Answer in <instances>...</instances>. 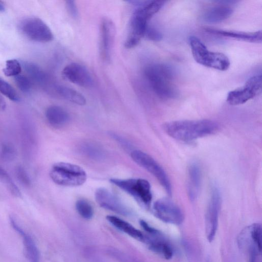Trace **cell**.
Masks as SVG:
<instances>
[{"instance_id":"cell-5","label":"cell","mask_w":262,"mask_h":262,"mask_svg":"<svg viewBox=\"0 0 262 262\" xmlns=\"http://www.w3.org/2000/svg\"><path fill=\"white\" fill-rule=\"evenodd\" d=\"M50 177L56 184L65 186H78L86 180L87 175L80 166L67 162L54 164L50 171Z\"/></svg>"},{"instance_id":"cell-39","label":"cell","mask_w":262,"mask_h":262,"mask_svg":"<svg viewBox=\"0 0 262 262\" xmlns=\"http://www.w3.org/2000/svg\"><path fill=\"white\" fill-rule=\"evenodd\" d=\"M5 5H4V3L0 1V11H4L5 10Z\"/></svg>"},{"instance_id":"cell-30","label":"cell","mask_w":262,"mask_h":262,"mask_svg":"<svg viewBox=\"0 0 262 262\" xmlns=\"http://www.w3.org/2000/svg\"><path fill=\"white\" fill-rule=\"evenodd\" d=\"M107 254L120 262H141L133 256L116 248H110L107 250Z\"/></svg>"},{"instance_id":"cell-2","label":"cell","mask_w":262,"mask_h":262,"mask_svg":"<svg viewBox=\"0 0 262 262\" xmlns=\"http://www.w3.org/2000/svg\"><path fill=\"white\" fill-rule=\"evenodd\" d=\"M134 12L129 24V31L124 42L126 49L136 47L144 36L150 19L164 6L163 1H143Z\"/></svg>"},{"instance_id":"cell-29","label":"cell","mask_w":262,"mask_h":262,"mask_svg":"<svg viewBox=\"0 0 262 262\" xmlns=\"http://www.w3.org/2000/svg\"><path fill=\"white\" fill-rule=\"evenodd\" d=\"M6 76H16L21 71V67L19 62L15 59H9L6 62V66L3 70Z\"/></svg>"},{"instance_id":"cell-7","label":"cell","mask_w":262,"mask_h":262,"mask_svg":"<svg viewBox=\"0 0 262 262\" xmlns=\"http://www.w3.org/2000/svg\"><path fill=\"white\" fill-rule=\"evenodd\" d=\"M132 159L139 166L152 174L165 189L171 194V185L166 172L159 163L150 156L140 150H133L130 153Z\"/></svg>"},{"instance_id":"cell-9","label":"cell","mask_w":262,"mask_h":262,"mask_svg":"<svg viewBox=\"0 0 262 262\" xmlns=\"http://www.w3.org/2000/svg\"><path fill=\"white\" fill-rule=\"evenodd\" d=\"M261 75L252 76L243 86L228 93L227 102L231 105H238L247 102L261 93Z\"/></svg>"},{"instance_id":"cell-17","label":"cell","mask_w":262,"mask_h":262,"mask_svg":"<svg viewBox=\"0 0 262 262\" xmlns=\"http://www.w3.org/2000/svg\"><path fill=\"white\" fill-rule=\"evenodd\" d=\"M239 246L243 248L252 243L255 245L259 253L261 251V226L254 223L244 229L238 237Z\"/></svg>"},{"instance_id":"cell-6","label":"cell","mask_w":262,"mask_h":262,"mask_svg":"<svg viewBox=\"0 0 262 262\" xmlns=\"http://www.w3.org/2000/svg\"><path fill=\"white\" fill-rule=\"evenodd\" d=\"M111 183L127 192L141 206L148 208L152 200L150 185L143 179H110Z\"/></svg>"},{"instance_id":"cell-27","label":"cell","mask_w":262,"mask_h":262,"mask_svg":"<svg viewBox=\"0 0 262 262\" xmlns=\"http://www.w3.org/2000/svg\"><path fill=\"white\" fill-rule=\"evenodd\" d=\"M76 209L79 214L86 220L91 219L94 214L93 208L91 204L84 199H79L76 203Z\"/></svg>"},{"instance_id":"cell-3","label":"cell","mask_w":262,"mask_h":262,"mask_svg":"<svg viewBox=\"0 0 262 262\" xmlns=\"http://www.w3.org/2000/svg\"><path fill=\"white\" fill-rule=\"evenodd\" d=\"M144 75L155 94L163 99L176 97L178 91L174 83V72L172 68L164 63H152L144 70Z\"/></svg>"},{"instance_id":"cell-18","label":"cell","mask_w":262,"mask_h":262,"mask_svg":"<svg viewBox=\"0 0 262 262\" xmlns=\"http://www.w3.org/2000/svg\"><path fill=\"white\" fill-rule=\"evenodd\" d=\"M233 11L232 7L227 2L220 3L207 9L203 13V20L208 23H217L229 17Z\"/></svg>"},{"instance_id":"cell-12","label":"cell","mask_w":262,"mask_h":262,"mask_svg":"<svg viewBox=\"0 0 262 262\" xmlns=\"http://www.w3.org/2000/svg\"><path fill=\"white\" fill-rule=\"evenodd\" d=\"M99 51L102 58L110 61L115 41L116 28L114 22L107 17L103 18L100 24Z\"/></svg>"},{"instance_id":"cell-23","label":"cell","mask_w":262,"mask_h":262,"mask_svg":"<svg viewBox=\"0 0 262 262\" xmlns=\"http://www.w3.org/2000/svg\"><path fill=\"white\" fill-rule=\"evenodd\" d=\"M56 90L58 93L67 100L79 105H84L86 101L85 97L79 92L70 88L59 85Z\"/></svg>"},{"instance_id":"cell-14","label":"cell","mask_w":262,"mask_h":262,"mask_svg":"<svg viewBox=\"0 0 262 262\" xmlns=\"http://www.w3.org/2000/svg\"><path fill=\"white\" fill-rule=\"evenodd\" d=\"M62 76L70 82L83 88H90L93 85L92 77L84 67L77 62L67 65L62 71Z\"/></svg>"},{"instance_id":"cell-20","label":"cell","mask_w":262,"mask_h":262,"mask_svg":"<svg viewBox=\"0 0 262 262\" xmlns=\"http://www.w3.org/2000/svg\"><path fill=\"white\" fill-rule=\"evenodd\" d=\"M48 122L54 128L62 127L70 120L69 113L63 108L58 105L49 106L45 113Z\"/></svg>"},{"instance_id":"cell-36","label":"cell","mask_w":262,"mask_h":262,"mask_svg":"<svg viewBox=\"0 0 262 262\" xmlns=\"http://www.w3.org/2000/svg\"><path fill=\"white\" fill-rule=\"evenodd\" d=\"M248 262H257V256L259 253L257 248L254 244L251 243L248 245Z\"/></svg>"},{"instance_id":"cell-38","label":"cell","mask_w":262,"mask_h":262,"mask_svg":"<svg viewBox=\"0 0 262 262\" xmlns=\"http://www.w3.org/2000/svg\"><path fill=\"white\" fill-rule=\"evenodd\" d=\"M6 107V103L3 98L0 96V111H4Z\"/></svg>"},{"instance_id":"cell-10","label":"cell","mask_w":262,"mask_h":262,"mask_svg":"<svg viewBox=\"0 0 262 262\" xmlns=\"http://www.w3.org/2000/svg\"><path fill=\"white\" fill-rule=\"evenodd\" d=\"M152 209L155 215L165 223L180 225L184 221V215L181 208L169 199L157 200Z\"/></svg>"},{"instance_id":"cell-26","label":"cell","mask_w":262,"mask_h":262,"mask_svg":"<svg viewBox=\"0 0 262 262\" xmlns=\"http://www.w3.org/2000/svg\"><path fill=\"white\" fill-rule=\"evenodd\" d=\"M0 180L6 186L13 195L16 197H19L20 196L21 193L19 189L16 185L10 175L1 166Z\"/></svg>"},{"instance_id":"cell-33","label":"cell","mask_w":262,"mask_h":262,"mask_svg":"<svg viewBox=\"0 0 262 262\" xmlns=\"http://www.w3.org/2000/svg\"><path fill=\"white\" fill-rule=\"evenodd\" d=\"M1 155L3 160L11 161L15 158L16 152L12 146L6 144L3 146Z\"/></svg>"},{"instance_id":"cell-15","label":"cell","mask_w":262,"mask_h":262,"mask_svg":"<svg viewBox=\"0 0 262 262\" xmlns=\"http://www.w3.org/2000/svg\"><path fill=\"white\" fill-rule=\"evenodd\" d=\"M10 222L14 230L21 237L26 256L29 262H39V251L32 237L18 225L13 217H10Z\"/></svg>"},{"instance_id":"cell-11","label":"cell","mask_w":262,"mask_h":262,"mask_svg":"<svg viewBox=\"0 0 262 262\" xmlns=\"http://www.w3.org/2000/svg\"><path fill=\"white\" fill-rule=\"evenodd\" d=\"M221 200L220 193L216 187H214L207 207L205 215V232L209 242L213 241L218 226Z\"/></svg>"},{"instance_id":"cell-21","label":"cell","mask_w":262,"mask_h":262,"mask_svg":"<svg viewBox=\"0 0 262 262\" xmlns=\"http://www.w3.org/2000/svg\"><path fill=\"white\" fill-rule=\"evenodd\" d=\"M106 218L116 228L132 237L143 242L145 235L130 223L114 215H107Z\"/></svg>"},{"instance_id":"cell-13","label":"cell","mask_w":262,"mask_h":262,"mask_svg":"<svg viewBox=\"0 0 262 262\" xmlns=\"http://www.w3.org/2000/svg\"><path fill=\"white\" fill-rule=\"evenodd\" d=\"M95 200L98 205L103 208L123 215H129V209L108 190L99 188L96 190Z\"/></svg>"},{"instance_id":"cell-32","label":"cell","mask_w":262,"mask_h":262,"mask_svg":"<svg viewBox=\"0 0 262 262\" xmlns=\"http://www.w3.org/2000/svg\"><path fill=\"white\" fill-rule=\"evenodd\" d=\"M15 175L18 181L24 185L26 186H30L31 184L30 178L24 169L21 166H18L15 169Z\"/></svg>"},{"instance_id":"cell-22","label":"cell","mask_w":262,"mask_h":262,"mask_svg":"<svg viewBox=\"0 0 262 262\" xmlns=\"http://www.w3.org/2000/svg\"><path fill=\"white\" fill-rule=\"evenodd\" d=\"M188 193L190 199L194 201L199 192L201 184V171L199 165L192 163L188 168Z\"/></svg>"},{"instance_id":"cell-19","label":"cell","mask_w":262,"mask_h":262,"mask_svg":"<svg viewBox=\"0 0 262 262\" xmlns=\"http://www.w3.org/2000/svg\"><path fill=\"white\" fill-rule=\"evenodd\" d=\"M206 32L217 35L235 38L236 39L244 40L252 43L261 42V30L253 32H239L234 31L224 30L215 29L214 28H205Z\"/></svg>"},{"instance_id":"cell-37","label":"cell","mask_w":262,"mask_h":262,"mask_svg":"<svg viewBox=\"0 0 262 262\" xmlns=\"http://www.w3.org/2000/svg\"><path fill=\"white\" fill-rule=\"evenodd\" d=\"M140 224L142 228L150 235L157 236L162 234L159 230L150 226L144 220H140Z\"/></svg>"},{"instance_id":"cell-4","label":"cell","mask_w":262,"mask_h":262,"mask_svg":"<svg viewBox=\"0 0 262 262\" xmlns=\"http://www.w3.org/2000/svg\"><path fill=\"white\" fill-rule=\"evenodd\" d=\"M188 40L193 57L199 64L219 71H226L230 67V60L224 54L208 50L196 36H190Z\"/></svg>"},{"instance_id":"cell-34","label":"cell","mask_w":262,"mask_h":262,"mask_svg":"<svg viewBox=\"0 0 262 262\" xmlns=\"http://www.w3.org/2000/svg\"><path fill=\"white\" fill-rule=\"evenodd\" d=\"M144 37L150 40L160 41L162 38V35L157 29L148 25Z\"/></svg>"},{"instance_id":"cell-25","label":"cell","mask_w":262,"mask_h":262,"mask_svg":"<svg viewBox=\"0 0 262 262\" xmlns=\"http://www.w3.org/2000/svg\"><path fill=\"white\" fill-rule=\"evenodd\" d=\"M23 66L27 73L35 81L39 83H42L45 82L46 79V75L37 65L28 62H25Z\"/></svg>"},{"instance_id":"cell-35","label":"cell","mask_w":262,"mask_h":262,"mask_svg":"<svg viewBox=\"0 0 262 262\" xmlns=\"http://www.w3.org/2000/svg\"><path fill=\"white\" fill-rule=\"evenodd\" d=\"M66 8L70 16L74 18L77 19L79 17V11L77 6L74 1H66Z\"/></svg>"},{"instance_id":"cell-16","label":"cell","mask_w":262,"mask_h":262,"mask_svg":"<svg viewBox=\"0 0 262 262\" xmlns=\"http://www.w3.org/2000/svg\"><path fill=\"white\" fill-rule=\"evenodd\" d=\"M143 243L148 246L150 250L160 254L166 259H171L173 256L174 251L172 246L163 234L158 236L145 235Z\"/></svg>"},{"instance_id":"cell-28","label":"cell","mask_w":262,"mask_h":262,"mask_svg":"<svg viewBox=\"0 0 262 262\" xmlns=\"http://www.w3.org/2000/svg\"><path fill=\"white\" fill-rule=\"evenodd\" d=\"M0 92L12 101L17 102L20 100L19 97L15 89L1 77Z\"/></svg>"},{"instance_id":"cell-1","label":"cell","mask_w":262,"mask_h":262,"mask_svg":"<svg viewBox=\"0 0 262 262\" xmlns=\"http://www.w3.org/2000/svg\"><path fill=\"white\" fill-rule=\"evenodd\" d=\"M164 130L172 138L183 141H190L215 133L219 124L208 119L177 120L167 122L163 126Z\"/></svg>"},{"instance_id":"cell-31","label":"cell","mask_w":262,"mask_h":262,"mask_svg":"<svg viewBox=\"0 0 262 262\" xmlns=\"http://www.w3.org/2000/svg\"><path fill=\"white\" fill-rule=\"evenodd\" d=\"M14 81L18 88L24 93H28L31 89L32 83L30 79L24 75L14 77Z\"/></svg>"},{"instance_id":"cell-8","label":"cell","mask_w":262,"mask_h":262,"mask_svg":"<svg viewBox=\"0 0 262 262\" xmlns=\"http://www.w3.org/2000/svg\"><path fill=\"white\" fill-rule=\"evenodd\" d=\"M21 33L30 40L40 42H48L53 39V34L49 26L41 19L28 17L19 24Z\"/></svg>"},{"instance_id":"cell-24","label":"cell","mask_w":262,"mask_h":262,"mask_svg":"<svg viewBox=\"0 0 262 262\" xmlns=\"http://www.w3.org/2000/svg\"><path fill=\"white\" fill-rule=\"evenodd\" d=\"M81 150L84 155L95 160H101L104 156V152L102 147L93 142H86L83 144Z\"/></svg>"}]
</instances>
